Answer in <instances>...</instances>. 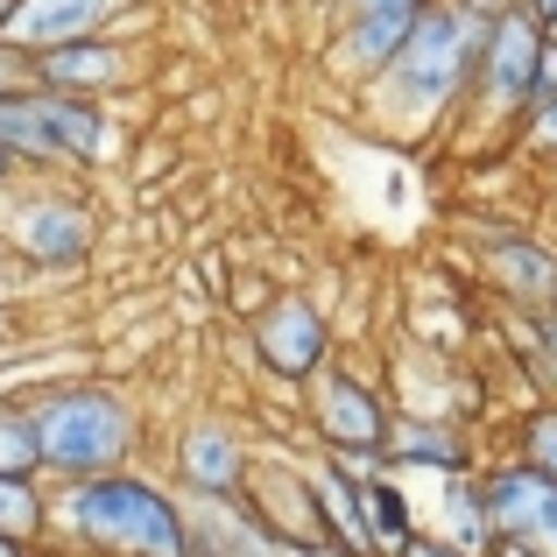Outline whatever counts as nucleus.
Masks as SVG:
<instances>
[{
    "mask_svg": "<svg viewBox=\"0 0 557 557\" xmlns=\"http://www.w3.org/2000/svg\"><path fill=\"white\" fill-rule=\"evenodd\" d=\"M0 247L22 275H78L99 247V212L57 177H22L0 190Z\"/></svg>",
    "mask_w": 557,
    "mask_h": 557,
    "instance_id": "4",
    "label": "nucleus"
},
{
    "mask_svg": "<svg viewBox=\"0 0 557 557\" xmlns=\"http://www.w3.org/2000/svg\"><path fill=\"white\" fill-rule=\"evenodd\" d=\"M14 184H22V163H14V156L0 149V190H14Z\"/></svg>",
    "mask_w": 557,
    "mask_h": 557,
    "instance_id": "32",
    "label": "nucleus"
},
{
    "mask_svg": "<svg viewBox=\"0 0 557 557\" xmlns=\"http://www.w3.org/2000/svg\"><path fill=\"white\" fill-rule=\"evenodd\" d=\"M149 78V50L121 28H92V36H71L50 42V50L28 57V85L42 92H71V99H127L135 85Z\"/></svg>",
    "mask_w": 557,
    "mask_h": 557,
    "instance_id": "7",
    "label": "nucleus"
},
{
    "mask_svg": "<svg viewBox=\"0 0 557 557\" xmlns=\"http://www.w3.org/2000/svg\"><path fill=\"white\" fill-rule=\"evenodd\" d=\"M536 57H544V28H536L530 14L522 8L487 14V42H480L473 85H466V99H459V121L516 135L522 107H530V92H536Z\"/></svg>",
    "mask_w": 557,
    "mask_h": 557,
    "instance_id": "5",
    "label": "nucleus"
},
{
    "mask_svg": "<svg viewBox=\"0 0 557 557\" xmlns=\"http://www.w3.org/2000/svg\"><path fill=\"white\" fill-rule=\"evenodd\" d=\"M0 149L22 163V177H71L64 149H57L50 92H42V85H14V92H0Z\"/></svg>",
    "mask_w": 557,
    "mask_h": 557,
    "instance_id": "17",
    "label": "nucleus"
},
{
    "mask_svg": "<svg viewBox=\"0 0 557 557\" xmlns=\"http://www.w3.org/2000/svg\"><path fill=\"white\" fill-rule=\"evenodd\" d=\"M297 409H304V423H311L318 451H381L388 445V417H395L388 388H381L374 374L346 368V360H332V368H318L304 381Z\"/></svg>",
    "mask_w": 557,
    "mask_h": 557,
    "instance_id": "6",
    "label": "nucleus"
},
{
    "mask_svg": "<svg viewBox=\"0 0 557 557\" xmlns=\"http://www.w3.org/2000/svg\"><path fill=\"white\" fill-rule=\"evenodd\" d=\"M516 141H522L530 156H550V163H557V92H536L530 107H522Z\"/></svg>",
    "mask_w": 557,
    "mask_h": 557,
    "instance_id": "25",
    "label": "nucleus"
},
{
    "mask_svg": "<svg viewBox=\"0 0 557 557\" xmlns=\"http://www.w3.org/2000/svg\"><path fill=\"white\" fill-rule=\"evenodd\" d=\"M466 8H480V14H508V8H522V0H466Z\"/></svg>",
    "mask_w": 557,
    "mask_h": 557,
    "instance_id": "33",
    "label": "nucleus"
},
{
    "mask_svg": "<svg viewBox=\"0 0 557 557\" xmlns=\"http://www.w3.org/2000/svg\"><path fill=\"white\" fill-rule=\"evenodd\" d=\"M14 85H28V57L0 42V92H14Z\"/></svg>",
    "mask_w": 557,
    "mask_h": 557,
    "instance_id": "28",
    "label": "nucleus"
},
{
    "mask_svg": "<svg viewBox=\"0 0 557 557\" xmlns=\"http://www.w3.org/2000/svg\"><path fill=\"white\" fill-rule=\"evenodd\" d=\"M480 275H487V289L502 297V311H550V297H557V240L522 233V226L480 233Z\"/></svg>",
    "mask_w": 557,
    "mask_h": 557,
    "instance_id": "13",
    "label": "nucleus"
},
{
    "mask_svg": "<svg viewBox=\"0 0 557 557\" xmlns=\"http://www.w3.org/2000/svg\"><path fill=\"white\" fill-rule=\"evenodd\" d=\"M544 36H550V42H557V22H550V28H544Z\"/></svg>",
    "mask_w": 557,
    "mask_h": 557,
    "instance_id": "37",
    "label": "nucleus"
},
{
    "mask_svg": "<svg viewBox=\"0 0 557 557\" xmlns=\"http://www.w3.org/2000/svg\"><path fill=\"white\" fill-rule=\"evenodd\" d=\"M395 557H466V550H459V544H445L437 530H417V536H409V544L395 550Z\"/></svg>",
    "mask_w": 557,
    "mask_h": 557,
    "instance_id": "27",
    "label": "nucleus"
},
{
    "mask_svg": "<svg viewBox=\"0 0 557 557\" xmlns=\"http://www.w3.org/2000/svg\"><path fill=\"white\" fill-rule=\"evenodd\" d=\"M297 8H304V14H325V8H332V0H297Z\"/></svg>",
    "mask_w": 557,
    "mask_h": 557,
    "instance_id": "35",
    "label": "nucleus"
},
{
    "mask_svg": "<svg viewBox=\"0 0 557 557\" xmlns=\"http://www.w3.org/2000/svg\"><path fill=\"white\" fill-rule=\"evenodd\" d=\"M437 536H445V544H459L466 557H487L494 530H487V508H480L473 473H451L445 480V494H437Z\"/></svg>",
    "mask_w": 557,
    "mask_h": 557,
    "instance_id": "21",
    "label": "nucleus"
},
{
    "mask_svg": "<svg viewBox=\"0 0 557 557\" xmlns=\"http://www.w3.org/2000/svg\"><path fill=\"white\" fill-rule=\"evenodd\" d=\"M522 14H530L536 28H550V22H557V0H522Z\"/></svg>",
    "mask_w": 557,
    "mask_h": 557,
    "instance_id": "31",
    "label": "nucleus"
},
{
    "mask_svg": "<svg viewBox=\"0 0 557 557\" xmlns=\"http://www.w3.org/2000/svg\"><path fill=\"white\" fill-rule=\"evenodd\" d=\"M22 417L36 431L42 451V480L64 487V480H92V473H121L135 466L141 451V409L121 381H99V374H64V381H42L36 395H22Z\"/></svg>",
    "mask_w": 557,
    "mask_h": 557,
    "instance_id": "3",
    "label": "nucleus"
},
{
    "mask_svg": "<svg viewBox=\"0 0 557 557\" xmlns=\"http://www.w3.org/2000/svg\"><path fill=\"white\" fill-rule=\"evenodd\" d=\"M473 487L494 536H522L536 557H557V480H544L522 459H502V466H480Z\"/></svg>",
    "mask_w": 557,
    "mask_h": 557,
    "instance_id": "12",
    "label": "nucleus"
},
{
    "mask_svg": "<svg viewBox=\"0 0 557 557\" xmlns=\"http://www.w3.org/2000/svg\"><path fill=\"white\" fill-rule=\"evenodd\" d=\"M240 508L283 544V557H332L325 516H318V494H311V466L283 459V451H255Z\"/></svg>",
    "mask_w": 557,
    "mask_h": 557,
    "instance_id": "10",
    "label": "nucleus"
},
{
    "mask_svg": "<svg viewBox=\"0 0 557 557\" xmlns=\"http://www.w3.org/2000/svg\"><path fill=\"white\" fill-rule=\"evenodd\" d=\"M536 92H557V42L544 36V57H536ZM530 92V99H536Z\"/></svg>",
    "mask_w": 557,
    "mask_h": 557,
    "instance_id": "29",
    "label": "nucleus"
},
{
    "mask_svg": "<svg viewBox=\"0 0 557 557\" xmlns=\"http://www.w3.org/2000/svg\"><path fill=\"white\" fill-rule=\"evenodd\" d=\"M184 557H283V544L240 502L184 494Z\"/></svg>",
    "mask_w": 557,
    "mask_h": 557,
    "instance_id": "16",
    "label": "nucleus"
},
{
    "mask_svg": "<svg viewBox=\"0 0 557 557\" xmlns=\"http://www.w3.org/2000/svg\"><path fill=\"white\" fill-rule=\"evenodd\" d=\"M247 354H255L261 381H283V388H304L318 368L339 360V332L318 311L304 289H275L269 311L247 318Z\"/></svg>",
    "mask_w": 557,
    "mask_h": 557,
    "instance_id": "9",
    "label": "nucleus"
},
{
    "mask_svg": "<svg viewBox=\"0 0 557 557\" xmlns=\"http://www.w3.org/2000/svg\"><path fill=\"white\" fill-rule=\"evenodd\" d=\"M423 8H431V0H332V8L318 14V22H325V36H318V64H325L339 85L360 92V85L403 50V36L417 28Z\"/></svg>",
    "mask_w": 557,
    "mask_h": 557,
    "instance_id": "8",
    "label": "nucleus"
},
{
    "mask_svg": "<svg viewBox=\"0 0 557 557\" xmlns=\"http://www.w3.org/2000/svg\"><path fill=\"white\" fill-rule=\"evenodd\" d=\"M388 466L395 473H437V480H451V473H480V459H473V431H466L459 417H423V409H395L388 417Z\"/></svg>",
    "mask_w": 557,
    "mask_h": 557,
    "instance_id": "14",
    "label": "nucleus"
},
{
    "mask_svg": "<svg viewBox=\"0 0 557 557\" xmlns=\"http://www.w3.org/2000/svg\"><path fill=\"white\" fill-rule=\"evenodd\" d=\"M14 297H22V269H14L8 247H0V304H14Z\"/></svg>",
    "mask_w": 557,
    "mask_h": 557,
    "instance_id": "30",
    "label": "nucleus"
},
{
    "mask_svg": "<svg viewBox=\"0 0 557 557\" xmlns=\"http://www.w3.org/2000/svg\"><path fill=\"white\" fill-rule=\"evenodd\" d=\"M0 536L28 550L50 544V487L42 480H0Z\"/></svg>",
    "mask_w": 557,
    "mask_h": 557,
    "instance_id": "22",
    "label": "nucleus"
},
{
    "mask_svg": "<svg viewBox=\"0 0 557 557\" xmlns=\"http://www.w3.org/2000/svg\"><path fill=\"white\" fill-rule=\"evenodd\" d=\"M360 522H368V557H395L423 530L417 508H409V494H403V480H395V466L374 473V480H360Z\"/></svg>",
    "mask_w": 557,
    "mask_h": 557,
    "instance_id": "20",
    "label": "nucleus"
},
{
    "mask_svg": "<svg viewBox=\"0 0 557 557\" xmlns=\"http://www.w3.org/2000/svg\"><path fill=\"white\" fill-rule=\"evenodd\" d=\"M219 297H226L233 318H261V311H269V297H275V283H269V275H226Z\"/></svg>",
    "mask_w": 557,
    "mask_h": 557,
    "instance_id": "26",
    "label": "nucleus"
},
{
    "mask_svg": "<svg viewBox=\"0 0 557 557\" xmlns=\"http://www.w3.org/2000/svg\"><path fill=\"white\" fill-rule=\"evenodd\" d=\"M50 550L71 557H184V494L135 473H92L50 487Z\"/></svg>",
    "mask_w": 557,
    "mask_h": 557,
    "instance_id": "2",
    "label": "nucleus"
},
{
    "mask_svg": "<svg viewBox=\"0 0 557 557\" xmlns=\"http://www.w3.org/2000/svg\"><path fill=\"white\" fill-rule=\"evenodd\" d=\"M0 557H36L28 544H8V536H0Z\"/></svg>",
    "mask_w": 557,
    "mask_h": 557,
    "instance_id": "34",
    "label": "nucleus"
},
{
    "mask_svg": "<svg viewBox=\"0 0 557 557\" xmlns=\"http://www.w3.org/2000/svg\"><path fill=\"white\" fill-rule=\"evenodd\" d=\"M516 459L536 466L544 480H557V403H530L516 423Z\"/></svg>",
    "mask_w": 557,
    "mask_h": 557,
    "instance_id": "24",
    "label": "nucleus"
},
{
    "mask_svg": "<svg viewBox=\"0 0 557 557\" xmlns=\"http://www.w3.org/2000/svg\"><path fill=\"white\" fill-rule=\"evenodd\" d=\"M92 28H107V8H99V0H14L0 42L22 50V57H36V50H50V42L92 36Z\"/></svg>",
    "mask_w": 557,
    "mask_h": 557,
    "instance_id": "18",
    "label": "nucleus"
},
{
    "mask_svg": "<svg viewBox=\"0 0 557 557\" xmlns=\"http://www.w3.org/2000/svg\"><path fill=\"white\" fill-rule=\"evenodd\" d=\"M311 494H318V516H325L332 557H368V522H360V480H346L339 466L318 451L311 466Z\"/></svg>",
    "mask_w": 557,
    "mask_h": 557,
    "instance_id": "19",
    "label": "nucleus"
},
{
    "mask_svg": "<svg viewBox=\"0 0 557 557\" xmlns=\"http://www.w3.org/2000/svg\"><path fill=\"white\" fill-rule=\"evenodd\" d=\"M50 127H57V149H64V170H113L127 156V121H113L107 99H71L50 92Z\"/></svg>",
    "mask_w": 557,
    "mask_h": 557,
    "instance_id": "15",
    "label": "nucleus"
},
{
    "mask_svg": "<svg viewBox=\"0 0 557 557\" xmlns=\"http://www.w3.org/2000/svg\"><path fill=\"white\" fill-rule=\"evenodd\" d=\"M550 318H557V297H550Z\"/></svg>",
    "mask_w": 557,
    "mask_h": 557,
    "instance_id": "38",
    "label": "nucleus"
},
{
    "mask_svg": "<svg viewBox=\"0 0 557 557\" xmlns=\"http://www.w3.org/2000/svg\"><path fill=\"white\" fill-rule=\"evenodd\" d=\"M8 8H14V0H0V28H8Z\"/></svg>",
    "mask_w": 557,
    "mask_h": 557,
    "instance_id": "36",
    "label": "nucleus"
},
{
    "mask_svg": "<svg viewBox=\"0 0 557 557\" xmlns=\"http://www.w3.org/2000/svg\"><path fill=\"white\" fill-rule=\"evenodd\" d=\"M0 480H42V451L22 403H0Z\"/></svg>",
    "mask_w": 557,
    "mask_h": 557,
    "instance_id": "23",
    "label": "nucleus"
},
{
    "mask_svg": "<svg viewBox=\"0 0 557 557\" xmlns=\"http://www.w3.org/2000/svg\"><path fill=\"white\" fill-rule=\"evenodd\" d=\"M247 466H255V445L233 417L205 409L177 431V451H170V487L177 494H212V502H240Z\"/></svg>",
    "mask_w": 557,
    "mask_h": 557,
    "instance_id": "11",
    "label": "nucleus"
},
{
    "mask_svg": "<svg viewBox=\"0 0 557 557\" xmlns=\"http://www.w3.org/2000/svg\"><path fill=\"white\" fill-rule=\"evenodd\" d=\"M480 42H487V14L466 8V0H431L417 14V28L403 36V50L360 85V113L374 127H388L395 141H423L437 135V121H451L473 85Z\"/></svg>",
    "mask_w": 557,
    "mask_h": 557,
    "instance_id": "1",
    "label": "nucleus"
}]
</instances>
